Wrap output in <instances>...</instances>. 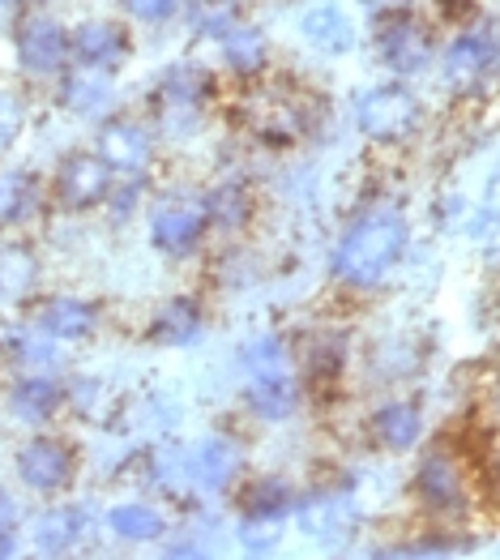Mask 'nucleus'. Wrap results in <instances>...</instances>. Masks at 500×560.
<instances>
[{
    "label": "nucleus",
    "instance_id": "19",
    "mask_svg": "<svg viewBox=\"0 0 500 560\" xmlns=\"http://www.w3.org/2000/svg\"><path fill=\"white\" fill-rule=\"evenodd\" d=\"M94 517L82 510V505H60V510H47V514L35 517L31 526V539L44 557H65L73 552L82 539H91Z\"/></svg>",
    "mask_w": 500,
    "mask_h": 560
},
{
    "label": "nucleus",
    "instance_id": "27",
    "mask_svg": "<svg viewBox=\"0 0 500 560\" xmlns=\"http://www.w3.org/2000/svg\"><path fill=\"white\" fill-rule=\"evenodd\" d=\"M342 364H347V342H342V334H321V338H313V347H309V355H304V381H309V389H329V385H338Z\"/></svg>",
    "mask_w": 500,
    "mask_h": 560
},
{
    "label": "nucleus",
    "instance_id": "40",
    "mask_svg": "<svg viewBox=\"0 0 500 560\" xmlns=\"http://www.w3.org/2000/svg\"><path fill=\"white\" fill-rule=\"evenodd\" d=\"M137 201H141V180H125L120 188H112V192H107V206H112V214H116V219H125Z\"/></svg>",
    "mask_w": 500,
    "mask_h": 560
},
{
    "label": "nucleus",
    "instance_id": "2",
    "mask_svg": "<svg viewBox=\"0 0 500 560\" xmlns=\"http://www.w3.org/2000/svg\"><path fill=\"white\" fill-rule=\"evenodd\" d=\"M410 492H415L419 510L441 526H462L475 514V488H470L466 458L454 454L450 445H432L419 454L415 475H410Z\"/></svg>",
    "mask_w": 500,
    "mask_h": 560
},
{
    "label": "nucleus",
    "instance_id": "18",
    "mask_svg": "<svg viewBox=\"0 0 500 560\" xmlns=\"http://www.w3.org/2000/svg\"><path fill=\"white\" fill-rule=\"evenodd\" d=\"M73 60H86V65H103V69H116L129 60V31L112 18H86L73 35Z\"/></svg>",
    "mask_w": 500,
    "mask_h": 560
},
{
    "label": "nucleus",
    "instance_id": "25",
    "mask_svg": "<svg viewBox=\"0 0 500 560\" xmlns=\"http://www.w3.org/2000/svg\"><path fill=\"white\" fill-rule=\"evenodd\" d=\"M163 526H167V517L159 514L154 505H146V501H120L107 514V530L120 544H154L163 535Z\"/></svg>",
    "mask_w": 500,
    "mask_h": 560
},
{
    "label": "nucleus",
    "instance_id": "4",
    "mask_svg": "<svg viewBox=\"0 0 500 560\" xmlns=\"http://www.w3.org/2000/svg\"><path fill=\"white\" fill-rule=\"evenodd\" d=\"M372 47H376V60L394 78H419V73H428L437 65V39L415 18V9L372 18Z\"/></svg>",
    "mask_w": 500,
    "mask_h": 560
},
{
    "label": "nucleus",
    "instance_id": "6",
    "mask_svg": "<svg viewBox=\"0 0 500 560\" xmlns=\"http://www.w3.org/2000/svg\"><path fill=\"white\" fill-rule=\"evenodd\" d=\"M13 51H18L22 73L56 78V73H65V65L73 56V39H69V31L51 13H26L13 26Z\"/></svg>",
    "mask_w": 500,
    "mask_h": 560
},
{
    "label": "nucleus",
    "instance_id": "45",
    "mask_svg": "<svg viewBox=\"0 0 500 560\" xmlns=\"http://www.w3.org/2000/svg\"><path fill=\"white\" fill-rule=\"evenodd\" d=\"M488 257H492V261L500 266V223L492 228V232H488Z\"/></svg>",
    "mask_w": 500,
    "mask_h": 560
},
{
    "label": "nucleus",
    "instance_id": "28",
    "mask_svg": "<svg viewBox=\"0 0 500 560\" xmlns=\"http://www.w3.org/2000/svg\"><path fill=\"white\" fill-rule=\"evenodd\" d=\"M214 94V78L201 65H172L159 82V103H197L206 107Z\"/></svg>",
    "mask_w": 500,
    "mask_h": 560
},
{
    "label": "nucleus",
    "instance_id": "43",
    "mask_svg": "<svg viewBox=\"0 0 500 560\" xmlns=\"http://www.w3.org/2000/svg\"><path fill=\"white\" fill-rule=\"evenodd\" d=\"M18 501H13V497H9V492H4V488H0V526H9V530H13V526H18Z\"/></svg>",
    "mask_w": 500,
    "mask_h": 560
},
{
    "label": "nucleus",
    "instance_id": "22",
    "mask_svg": "<svg viewBox=\"0 0 500 560\" xmlns=\"http://www.w3.org/2000/svg\"><path fill=\"white\" fill-rule=\"evenodd\" d=\"M244 402L257 420L282 423L300 411V385L295 376H248V389H244Z\"/></svg>",
    "mask_w": 500,
    "mask_h": 560
},
{
    "label": "nucleus",
    "instance_id": "13",
    "mask_svg": "<svg viewBox=\"0 0 500 560\" xmlns=\"http://www.w3.org/2000/svg\"><path fill=\"white\" fill-rule=\"evenodd\" d=\"M94 150H98V159H103L112 172H125V176H141V172L150 167V159H154L150 133H146L137 120H125V116H116V120H107V125L98 129Z\"/></svg>",
    "mask_w": 500,
    "mask_h": 560
},
{
    "label": "nucleus",
    "instance_id": "26",
    "mask_svg": "<svg viewBox=\"0 0 500 560\" xmlns=\"http://www.w3.org/2000/svg\"><path fill=\"white\" fill-rule=\"evenodd\" d=\"M223 60H228L231 73H240V78H253V73H261L266 69V60H270V44H266V35L257 31V26H235L228 31L223 39Z\"/></svg>",
    "mask_w": 500,
    "mask_h": 560
},
{
    "label": "nucleus",
    "instance_id": "37",
    "mask_svg": "<svg viewBox=\"0 0 500 560\" xmlns=\"http://www.w3.org/2000/svg\"><path fill=\"white\" fill-rule=\"evenodd\" d=\"M26 129V107L13 94H0V154H9Z\"/></svg>",
    "mask_w": 500,
    "mask_h": 560
},
{
    "label": "nucleus",
    "instance_id": "33",
    "mask_svg": "<svg viewBox=\"0 0 500 560\" xmlns=\"http://www.w3.org/2000/svg\"><path fill=\"white\" fill-rule=\"evenodd\" d=\"M9 351H13V364L22 373H51L56 369V338H47L44 329H22L9 342Z\"/></svg>",
    "mask_w": 500,
    "mask_h": 560
},
{
    "label": "nucleus",
    "instance_id": "39",
    "mask_svg": "<svg viewBox=\"0 0 500 560\" xmlns=\"http://www.w3.org/2000/svg\"><path fill=\"white\" fill-rule=\"evenodd\" d=\"M479 420H484V428H500V364H492V373L484 376V389H479Z\"/></svg>",
    "mask_w": 500,
    "mask_h": 560
},
{
    "label": "nucleus",
    "instance_id": "35",
    "mask_svg": "<svg viewBox=\"0 0 500 560\" xmlns=\"http://www.w3.org/2000/svg\"><path fill=\"white\" fill-rule=\"evenodd\" d=\"M282 522L287 517H253L244 514L240 517V526H235V539H240V548L244 552H253V557H266L278 548V539H282Z\"/></svg>",
    "mask_w": 500,
    "mask_h": 560
},
{
    "label": "nucleus",
    "instance_id": "17",
    "mask_svg": "<svg viewBox=\"0 0 500 560\" xmlns=\"http://www.w3.org/2000/svg\"><path fill=\"white\" fill-rule=\"evenodd\" d=\"M35 329H44L56 342H86L98 329V308L78 295H51L35 308Z\"/></svg>",
    "mask_w": 500,
    "mask_h": 560
},
{
    "label": "nucleus",
    "instance_id": "24",
    "mask_svg": "<svg viewBox=\"0 0 500 560\" xmlns=\"http://www.w3.org/2000/svg\"><path fill=\"white\" fill-rule=\"evenodd\" d=\"M39 282V257L26 244H0V304L31 300Z\"/></svg>",
    "mask_w": 500,
    "mask_h": 560
},
{
    "label": "nucleus",
    "instance_id": "44",
    "mask_svg": "<svg viewBox=\"0 0 500 560\" xmlns=\"http://www.w3.org/2000/svg\"><path fill=\"white\" fill-rule=\"evenodd\" d=\"M13 552H18V539H13V530H9V526H0V560L13 557Z\"/></svg>",
    "mask_w": 500,
    "mask_h": 560
},
{
    "label": "nucleus",
    "instance_id": "20",
    "mask_svg": "<svg viewBox=\"0 0 500 560\" xmlns=\"http://www.w3.org/2000/svg\"><path fill=\"white\" fill-rule=\"evenodd\" d=\"M65 402H69L65 389L44 373H26L9 389V411H13V420L31 423V428H44Z\"/></svg>",
    "mask_w": 500,
    "mask_h": 560
},
{
    "label": "nucleus",
    "instance_id": "11",
    "mask_svg": "<svg viewBox=\"0 0 500 560\" xmlns=\"http://www.w3.org/2000/svg\"><path fill=\"white\" fill-rule=\"evenodd\" d=\"M244 120H248V129L266 145H295V141L304 138V129H309V116L300 112V103H291L287 94L274 91L253 94L244 103Z\"/></svg>",
    "mask_w": 500,
    "mask_h": 560
},
{
    "label": "nucleus",
    "instance_id": "1",
    "mask_svg": "<svg viewBox=\"0 0 500 560\" xmlns=\"http://www.w3.org/2000/svg\"><path fill=\"white\" fill-rule=\"evenodd\" d=\"M410 244V223L403 210L376 206L360 214L342 240L329 253V275L334 282H342L347 291H372L394 275V266L403 261Z\"/></svg>",
    "mask_w": 500,
    "mask_h": 560
},
{
    "label": "nucleus",
    "instance_id": "36",
    "mask_svg": "<svg viewBox=\"0 0 500 560\" xmlns=\"http://www.w3.org/2000/svg\"><path fill=\"white\" fill-rule=\"evenodd\" d=\"M159 125L172 141L197 138L206 125V112L197 103H159Z\"/></svg>",
    "mask_w": 500,
    "mask_h": 560
},
{
    "label": "nucleus",
    "instance_id": "3",
    "mask_svg": "<svg viewBox=\"0 0 500 560\" xmlns=\"http://www.w3.org/2000/svg\"><path fill=\"white\" fill-rule=\"evenodd\" d=\"M441 82L454 94L484 91V82L500 69V26L492 18H475L437 51Z\"/></svg>",
    "mask_w": 500,
    "mask_h": 560
},
{
    "label": "nucleus",
    "instance_id": "9",
    "mask_svg": "<svg viewBox=\"0 0 500 560\" xmlns=\"http://www.w3.org/2000/svg\"><path fill=\"white\" fill-rule=\"evenodd\" d=\"M112 192V167L98 159V150H78L60 163L56 172V197L60 206L69 210H91V206H103Z\"/></svg>",
    "mask_w": 500,
    "mask_h": 560
},
{
    "label": "nucleus",
    "instance_id": "8",
    "mask_svg": "<svg viewBox=\"0 0 500 560\" xmlns=\"http://www.w3.org/2000/svg\"><path fill=\"white\" fill-rule=\"evenodd\" d=\"M13 467H18V479H22L31 492L56 497V492H65V488L73 483V475H78V454H73V445H65V441H56V436H31V441L18 450Z\"/></svg>",
    "mask_w": 500,
    "mask_h": 560
},
{
    "label": "nucleus",
    "instance_id": "10",
    "mask_svg": "<svg viewBox=\"0 0 500 560\" xmlns=\"http://www.w3.org/2000/svg\"><path fill=\"white\" fill-rule=\"evenodd\" d=\"M206 228L210 223H206L201 201H163L150 214V244L159 253H167V257H184V253H193L201 244Z\"/></svg>",
    "mask_w": 500,
    "mask_h": 560
},
{
    "label": "nucleus",
    "instance_id": "21",
    "mask_svg": "<svg viewBox=\"0 0 500 560\" xmlns=\"http://www.w3.org/2000/svg\"><path fill=\"white\" fill-rule=\"evenodd\" d=\"M150 334H154V342H163V347H193V342H201V338H206V308H201V300H193V295H172V300L159 308Z\"/></svg>",
    "mask_w": 500,
    "mask_h": 560
},
{
    "label": "nucleus",
    "instance_id": "5",
    "mask_svg": "<svg viewBox=\"0 0 500 560\" xmlns=\"http://www.w3.org/2000/svg\"><path fill=\"white\" fill-rule=\"evenodd\" d=\"M419 120H423V103L407 86V78L403 82H385V86H368L356 98V125L372 141L410 138L419 129Z\"/></svg>",
    "mask_w": 500,
    "mask_h": 560
},
{
    "label": "nucleus",
    "instance_id": "12",
    "mask_svg": "<svg viewBox=\"0 0 500 560\" xmlns=\"http://www.w3.org/2000/svg\"><path fill=\"white\" fill-rule=\"evenodd\" d=\"M240 450L231 445L228 436H201L188 454H184V475H188V488L197 492H228L240 475Z\"/></svg>",
    "mask_w": 500,
    "mask_h": 560
},
{
    "label": "nucleus",
    "instance_id": "42",
    "mask_svg": "<svg viewBox=\"0 0 500 560\" xmlns=\"http://www.w3.org/2000/svg\"><path fill=\"white\" fill-rule=\"evenodd\" d=\"M364 9L372 18H381V13H398V9H415V0H364Z\"/></svg>",
    "mask_w": 500,
    "mask_h": 560
},
{
    "label": "nucleus",
    "instance_id": "32",
    "mask_svg": "<svg viewBox=\"0 0 500 560\" xmlns=\"http://www.w3.org/2000/svg\"><path fill=\"white\" fill-rule=\"evenodd\" d=\"M244 369L248 376H287L291 373V351H287V342L278 338V334H261V338H253L248 347H244Z\"/></svg>",
    "mask_w": 500,
    "mask_h": 560
},
{
    "label": "nucleus",
    "instance_id": "31",
    "mask_svg": "<svg viewBox=\"0 0 500 560\" xmlns=\"http://www.w3.org/2000/svg\"><path fill=\"white\" fill-rule=\"evenodd\" d=\"M188 26H193V35H201V39H223L228 31L240 26V4H235V0H193Z\"/></svg>",
    "mask_w": 500,
    "mask_h": 560
},
{
    "label": "nucleus",
    "instance_id": "46",
    "mask_svg": "<svg viewBox=\"0 0 500 560\" xmlns=\"http://www.w3.org/2000/svg\"><path fill=\"white\" fill-rule=\"evenodd\" d=\"M4 4H26L31 9V4H47V0H4Z\"/></svg>",
    "mask_w": 500,
    "mask_h": 560
},
{
    "label": "nucleus",
    "instance_id": "7",
    "mask_svg": "<svg viewBox=\"0 0 500 560\" xmlns=\"http://www.w3.org/2000/svg\"><path fill=\"white\" fill-rule=\"evenodd\" d=\"M295 526L313 544H342L360 526V505H356L351 492L321 488V492H309V497L295 501Z\"/></svg>",
    "mask_w": 500,
    "mask_h": 560
},
{
    "label": "nucleus",
    "instance_id": "41",
    "mask_svg": "<svg viewBox=\"0 0 500 560\" xmlns=\"http://www.w3.org/2000/svg\"><path fill=\"white\" fill-rule=\"evenodd\" d=\"M484 214L500 223V172H492L488 185H484Z\"/></svg>",
    "mask_w": 500,
    "mask_h": 560
},
{
    "label": "nucleus",
    "instance_id": "34",
    "mask_svg": "<svg viewBox=\"0 0 500 560\" xmlns=\"http://www.w3.org/2000/svg\"><path fill=\"white\" fill-rule=\"evenodd\" d=\"M475 470H479V497L500 510V428H484V445L475 450Z\"/></svg>",
    "mask_w": 500,
    "mask_h": 560
},
{
    "label": "nucleus",
    "instance_id": "16",
    "mask_svg": "<svg viewBox=\"0 0 500 560\" xmlns=\"http://www.w3.org/2000/svg\"><path fill=\"white\" fill-rule=\"evenodd\" d=\"M368 432H372V441L385 454H407V450L419 445V436H423V407L415 398H389V402H381L372 411Z\"/></svg>",
    "mask_w": 500,
    "mask_h": 560
},
{
    "label": "nucleus",
    "instance_id": "14",
    "mask_svg": "<svg viewBox=\"0 0 500 560\" xmlns=\"http://www.w3.org/2000/svg\"><path fill=\"white\" fill-rule=\"evenodd\" d=\"M60 107L73 112V116H86V120L103 116L112 107V69L86 65V60L65 65V73H60Z\"/></svg>",
    "mask_w": 500,
    "mask_h": 560
},
{
    "label": "nucleus",
    "instance_id": "23",
    "mask_svg": "<svg viewBox=\"0 0 500 560\" xmlns=\"http://www.w3.org/2000/svg\"><path fill=\"white\" fill-rule=\"evenodd\" d=\"M201 210H206V223L214 232H244L248 219H253V192L240 180H228V185H214L206 197H201Z\"/></svg>",
    "mask_w": 500,
    "mask_h": 560
},
{
    "label": "nucleus",
    "instance_id": "30",
    "mask_svg": "<svg viewBox=\"0 0 500 560\" xmlns=\"http://www.w3.org/2000/svg\"><path fill=\"white\" fill-rule=\"evenodd\" d=\"M295 492L282 483V479H257L253 488H244V497H240V510L253 517H287L295 514Z\"/></svg>",
    "mask_w": 500,
    "mask_h": 560
},
{
    "label": "nucleus",
    "instance_id": "15",
    "mask_svg": "<svg viewBox=\"0 0 500 560\" xmlns=\"http://www.w3.org/2000/svg\"><path fill=\"white\" fill-rule=\"evenodd\" d=\"M295 26H300V39L313 47V51H321V56H347L356 47V22L334 0L309 4Z\"/></svg>",
    "mask_w": 500,
    "mask_h": 560
},
{
    "label": "nucleus",
    "instance_id": "29",
    "mask_svg": "<svg viewBox=\"0 0 500 560\" xmlns=\"http://www.w3.org/2000/svg\"><path fill=\"white\" fill-rule=\"evenodd\" d=\"M35 210H39V185H35V176H26V172H4V176H0V223H4V228H18V223H26Z\"/></svg>",
    "mask_w": 500,
    "mask_h": 560
},
{
    "label": "nucleus",
    "instance_id": "38",
    "mask_svg": "<svg viewBox=\"0 0 500 560\" xmlns=\"http://www.w3.org/2000/svg\"><path fill=\"white\" fill-rule=\"evenodd\" d=\"M125 18L146 22V26H159V22H172L181 13V0H120Z\"/></svg>",
    "mask_w": 500,
    "mask_h": 560
}]
</instances>
